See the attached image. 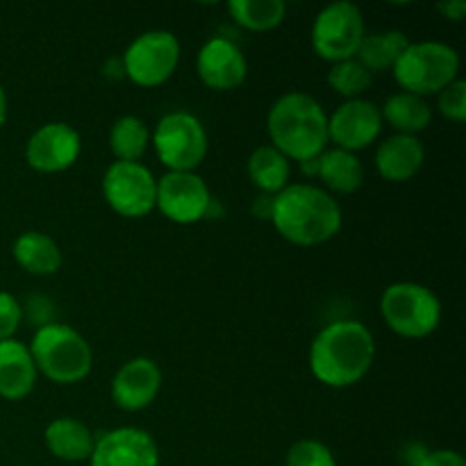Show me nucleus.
I'll return each instance as SVG.
<instances>
[{
	"mask_svg": "<svg viewBox=\"0 0 466 466\" xmlns=\"http://www.w3.org/2000/svg\"><path fill=\"white\" fill-rule=\"evenodd\" d=\"M376 339L364 323L344 319L321 328L309 346V371L332 390L353 387L371 371Z\"/></svg>",
	"mask_w": 466,
	"mask_h": 466,
	"instance_id": "1",
	"label": "nucleus"
},
{
	"mask_svg": "<svg viewBox=\"0 0 466 466\" xmlns=\"http://www.w3.org/2000/svg\"><path fill=\"white\" fill-rule=\"evenodd\" d=\"M341 221L344 214L339 203L317 185H287L280 194L273 196V228L294 246L312 248L326 244L339 235Z\"/></svg>",
	"mask_w": 466,
	"mask_h": 466,
	"instance_id": "2",
	"label": "nucleus"
},
{
	"mask_svg": "<svg viewBox=\"0 0 466 466\" xmlns=\"http://www.w3.org/2000/svg\"><path fill=\"white\" fill-rule=\"evenodd\" d=\"M271 146L289 162H308L328 150V114L314 96L289 91L271 105L267 116Z\"/></svg>",
	"mask_w": 466,
	"mask_h": 466,
	"instance_id": "3",
	"label": "nucleus"
},
{
	"mask_svg": "<svg viewBox=\"0 0 466 466\" xmlns=\"http://www.w3.org/2000/svg\"><path fill=\"white\" fill-rule=\"evenodd\" d=\"M30 355L36 373L48 378L55 385H76L85 380L94 369L91 346L76 328L64 323H48L36 328L30 341Z\"/></svg>",
	"mask_w": 466,
	"mask_h": 466,
	"instance_id": "4",
	"label": "nucleus"
},
{
	"mask_svg": "<svg viewBox=\"0 0 466 466\" xmlns=\"http://www.w3.org/2000/svg\"><path fill=\"white\" fill-rule=\"evenodd\" d=\"M391 71L405 94L428 98L458 80L460 55L441 41H417L405 48Z\"/></svg>",
	"mask_w": 466,
	"mask_h": 466,
	"instance_id": "5",
	"label": "nucleus"
},
{
	"mask_svg": "<svg viewBox=\"0 0 466 466\" xmlns=\"http://www.w3.org/2000/svg\"><path fill=\"white\" fill-rule=\"evenodd\" d=\"M387 328L403 339H426L440 328L441 303L435 291L419 282H394L380 296Z\"/></svg>",
	"mask_w": 466,
	"mask_h": 466,
	"instance_id": "6",
	"label": "nucleus"
},
{
	"mask_svg": "<svg viewBox=\"0 0 466 466\" xmlns=\"http://www.w3.org/2000/svg\"><path fill=\"white\" fill-rule=\"evenodd\" d=\"M150 144L168 171H196L209 150L208 130L189 112L164 114L150 135Z\"/></svg>",
	"mask_w": 466,
	"mask_h": 466,
	"instance_id": "7",
	"label": "nucleus"
},
{
	"mask_svg": "<svg viewBox=\"0 0 466 466\" xmlns=\"http://www.w3.org/2000/svg\"><path fill=\"white\" fill-rule=\"evenodd\" d=\"M367 36L362 9L349 0H339L317 14L312 25V48L330 64L346 62L358 55Z\"/></svg>",
	"mask_w": 466,
	"mask_h": 466,
	"instance_id": "8",
	"label": "nucleus"
},
{
	"mask_svg": "<svg viewBox=\"0 0 466 466\" xmlns=\"http://www.w3.org/2000/svg\"><path fill=\"white\" fill-rule=\"evenodd\" d=\"M180 41L168 30H148L137 36L123 53V73L144 89L164 85L180 64Z\"/></svg>",
	"mask_w": 466,
	"mask_h": 466,
	"instance_id": "9",
	"label": "nucleus"
},
{
	"mask_svg": "<svg viewBox=\"0 0 466 466\" xmlns=\"http://www.w3.org/2000/svg\"><path fill=\"white\" fill-rule=\"evenodd\" d=\"M103 196L121 217L144 218L157 203V180L141 162H114L103 176Z\"/></svg>",
	"mask_w": 466,
	"mask_h": 466,
	"instance_id": "10",
	"label": "nucleus"
},
{
	"mask_svg": "<svg viewBox=\"0 0 466 466\" xmlns=\"http://www.w3.org/2000/svg\"><path fill=\"white\" fill-rule=\"evenodd\" d=\"M155 208L177 226H191L212 214L214 198L196 171H167L157 180Z\"/></svg>",
	"mask_w": 466,
	"mask_h": 466,
	"instance_id": "11",
	"label": "nucleus"
},
{
	"mask_svg": "<svg viewBox=\"0 0 466 466\" xmlns=\"http://www.w3.org/2000/svg\"><path fill=\"white\" fill-rule=\"evenodd\" d=\"M82 153L80 132L62 121L44 123L30 135L25 144V162L32 171L53 173L68 171Z\"/></svg>",
	"mask_w": 466,
	"mask_h": 466,
	"instance_id": "12",
	"label": "nucleus"
},
{
	"mask_svg": "<svg viewBox=\"0 0 466 466\" xmlns=\"http://www.w3.org/2000/svg\"><path fill=\"white\" fill-rule=\"evenodd\" d=\"M382 132L380 107L371 100H346L328 116V139L335 148L358 155L360 150L376 144Z\"/></svg>",
	"mask_w": 466,
	"mask_h": 466,
	"instance_id": "13",
	"label": "nucleus"
},
{
	"mask_svg": "<svg viewBox=\"0 0 466 466\" xmlns=\"http://www.w3.org/2000/svg\"><path fill=\"white\" fill-rule=\"evenodd\" d=\"M89 466H159L157 441L141 428H114L96 437Z\"/></svg>",
	"mask_w": 466,
	"mask_h": 466,
	"instance_id": "14",
	"label": "nucleus"
},
{
	"mask_svg": "<svg viewBox=\"0 0 466 466\" xmlns=\"http://www.w3.org/2000/svg\"><path fill=\"white\" fill-rule=\"evenodd\" d=\"M196 71L200 82L212 91H232L244 85L248 76V62L235 41L214 36L205 41L196 57Z\"/></svg>",
	"mask_w": 466,
	"mask_h": 466,
	"instance_id": "15",
	"label": "nucleus"
},
{
	"mask_svg": "<svg viewBox=\"0 0 466 466\" xmlns=\"http://www.w3.org/2000/svg\"><path fill=\"white\" fill-rule=\"evenodd\" d=\"M162 391V371L150 358H132L114 373L112 400L123 412L150 408Z\"/></svg>",
	"mask_w": 466,
	"mask_h": 466,
	"instance_id": "16",
	"label": "nucleus"
},
{
	"mask_svg": "<svg viewBox=\"0 0 466 466\" xmlns=\"http://www.w3.org/2000/svg\"><path fill=\"white\" fill-rule=\"evenodd\" d=\"M426 148L419 137L391 135L376 150V168L387 182H408L421 171Z\"/></svg>",
	"mask_w": 466,
	"mask_h": 466,
	"instance_id": "17",
	"label": "nucleus"
},
{
	"mask_svg": "<svg viewBox=\"0 0 466 466\" xmlns=\"http://www.w3.org/2000/svg\"><path fill=\"white\" fill-rule=\"evenodd\" d=\"M36 376L27 344L18 339L0 341V399L23 400L35 391Z\"/></svg>",
	"mask_w": 466,
	"mask_h": 466,
	"instance_id": "18",
	"label": "nucleus"
},
{
	"mask_svg": "<svg viewBox=\"0 0 466 466\" xmlns=\"http://www.w3.org/2000/svg\"><path fill=\"white\" fill-rule=\"evenodd\" d=\"M46 449L62 462H85L91 458L96 446V435L89 426L73 417H59L48 423L44 432Z\"/></svg>",
	"mask_w": 466,
	"mask_h": 466,
	"instance_id": "19",
	"label": "nucleus"
},
{
	"mask_svg": "<svg viewBox=\"0 0 466 466\" xmlns=\"http://www.w3.org/2000/svg\"><path fill=\"white\" fill-rule=\"evenodd\" d=\"M12 255L23 271L36 278L55 276L64 262L57 241L41 230H27L18 235L12 246Z\"/></svg>",
	"mask_w": 466,
	"mask_h": 466,
	"instance_id": "20",
	"label": "nucleus"
},
{
	"mask_svg": "<svg viewBox=\"0 0 466 466\" xmlns=\"http://www.w3.org/2000/svg\"><path fill=\"white\" fill-rule=\"evenodd\" d=\"M382 123H390L396 130V135L419 137L426 132L432 123V109L426 98L414 94H394L387 98V103L380 107Z\"/></svg>",
	"mask_w": 466,
	"mask_h": 466,
	"instance_id": "21",
	"label": "nucleus"
},
{
	"mask_svg": "<svg viewBox=\"0 0 466 466\" xmlns=\"http://www.w3.org/2000/svg\"><path fill=\"white\" fill-rule=\"evenodd\" d=\"M317 177L335 194H355L364 182V167L355 153L330 148L319 155Z\"/></svg>",
	"mask_w": 466,
	"mask_h": 466,
	"instance_id": "22",
	"label": "nucleus"
},
{
	"mask_svg": "<svg viewBox=\"0 0 466 466\" xmlns=\"http://www.w3.org/2000/svg\"><path fill=\"white\" fill-rule=\"evenodd\" d=\"M412 44L408 35L400 30H380L371 32L362 39V46L358 50V62L371 73H387L396 66L405 48Z\"/></svg>",
	"mask_w": 466,
	"mask_h": 466,
	"instance_id": "23",
	"label": "nucleus"
},
{
	"mask_svg": "<svg viewBox=\"0 0 466 466\" xmlns=\"http://www.w3.org/2000/svg\"><path fill=\"white\" fill-rule=\"evenodd\" d=\"M291 162L280 150L268 146H258L248 157V177L259 194L278 196L289 185Z\"/></svg>",
	"mask_w": 466,
	"mask_h": 466,
	"instance_id": "24",
	"label": "nucleus"
},
{
	"mask_svg": "<svg viewBox=\"0 0 466 466\" xmlns=\"http://www.w3.org/2000/svg\"><path fill=\"white\" fill-rule=\"evenodd\" d=\"M228 14L244 30L268 32L285 21L287 5L282 0H230Z\"/></svg>",
	"mask_w": 466,
	"mask_h": 466,
	"instance_id": "25",
	"label": "nucleus"
},
{
	"mask_svg": "<svg viewBox=\"0 0 466 466\" xmlns=\"http://www.w3.org/2000/svg\"><path fill=\"white\" fill-rule=\"evenodd\" d=\"M150 146V130L139 116L116 118L109 130V148L116 162H139Z\"/></svg>",
	"mask_w": 466,
	"mask_h": 466,
	"instance_id": "26",
	"label": "nucleus"
},
{
	"mask_svg": "<svg viewBox=\"0 0 466 466\" xmlns=\"http://www.w3.org/2000/svg\"><path fill=\"white\" fill-rule=\"evenodd\" d=\"M371 82L373 73L367 71V68L358 62V57L332 64V68L328 71V85H330V89L346 100L362 98V94H367Z\"/></svg>",
	"mask_w": 466,
	"mask_h": 466,
	"instance_id": "27",
	"label": "nucleus"
},
{
	"mask_svg": "<svg viewBox=\"0 0 466 466\" xmlns=\"http://www.w3.org/2000/svg\"><path fill=\"white\" fill-rule=\"evenodd\" d=\"M403 466H466L462 453L451 449H426L423 444H408L400 451Z\"/></svg>",
	"mask_w": 466,
	"mask_h": 466,
	"instance_id": "28",
	"label": "nucleus"
},
{
	"mask_svg": "<svg viewBox=\"0 0 466 466\" xmlns=\"http://www.w3.org/2000/svg\"><path fill=\"white\" fill-rule=\"evenodd\" d=\"M285 466H337V460L323 441L299 440L287 451Z\"/></svg>",
	"mask_w": 466,
	"mask_h": 466,
	"instance_id": "29",
	"label": "nucleus"
},
{
	"mask_svg": "<svg viewBox=\"0 0 466 466\" xmlns=\"http://www.w3.org/2000/svg\"><path fill=\"white\" fill-rule=\"evenodd\" d=\"M437 109L441 116L451 123H464L466 121V82L455 80L446 86L444 91L437 94Z\"/></svg>",
	"mask_w": 466,
	"mask_h": 466,
	"instance_id": "30",
	"label": "nucleus"
},
{
	"mask_svg": "<svg viewBox=\"0 0 466 466\" xmlns=\"http://www.w3.org/2000/svg\"><path fill=\"white\" fill-rule=\"evenodd\" d=\"M23 321V305L9 291H0V341L14 339Z\"/></svg>",
	"mask_w": 466,
	"mask_h": 466,
	"instance_id": "31",
	"label": "nucleus"
},
{
	"mask_svg": "<svg viewBox=\"0 0 466 466\" xmlns=\"http://www.w3.org/2000/svg\"><path fill=\"white\" fill-rule=\"evenodd\" d=\"M437 12L449 21H462L466 16V3L464 0H444V3L437 5Z\"/></svg>",
	"mask_w": 466,
	"mask_h": 466,
	"instance_id": "32",
	"label": "nucleus"
},
{
	"mask_svg": "<svg viewBox=\"0 0 466 466\" xmlns=\"http://www.w3.org/2000/svg\"><path fill=\"white\" fill-rule=\"evenodd\" d=\"M253 214H255V218H259V221H271L273 196L259 194L258 198L253 200Z\"/></svg>",
	"mask_w": 466,
	"mask_h": 466,
	"instance_id": "33",
	"label": "nucleus"
},
{
	"mask_svg": "<svg viewBox=\"0 0 466 466\" xmlns=\"http://www.w3.org/2000/svg\"><path fill=\"white\" fill-rule=\"evenodd\" d=\"M300 171H303L308 177H317V173H319V157L308 159V162H300Z\"/></svg>",
	"mask_w": 466,
	"mask_h": 466,
	"instance_id": "34",
	"label": "nucleus"
},
{
	"mask_svg": "<svg viewBox=\"0 0 466 466\" xmlns=\"http://www.w3.org/2000/svg\"><path fill=\"white\" fill-rule=\"evenodd\" d=\"M7 114H9L7 94H5L3 85H0V127H3V126H5V121H7Z\"/></svg>",
	"mask_w": 466,
	"mask_h": 466,
	"instance_id": "35",
	"label": "nucleus"
}]
</instances>
